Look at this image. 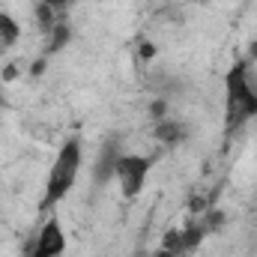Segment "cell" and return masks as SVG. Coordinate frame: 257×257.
I'll list each match as a JSON object with an SVG mask.
<instances>
[{
  "mask_svg": "<svg viewBox=\"0 0 257 257\" xmlns=\"http://www.w3.org/2000/svg\"><path fill=\"white\" fill-rule=\"evenodd\" d=\"M251 54H254V57H257V42H254V45H251Z\"/></svg>",
  "mask_w": 257,
  "mask_h": 257,
  "instance_id": "9c48e42d",
  "label": "cell"
},
{
  "mask_svg": "<svg viewBox=\"0 0 257 257\" xmlns=\"http://www.w3.org/2000/svg\"><path fill=\"white\" fill-rule=\"evenodd\" d=\"M156 138L165 141V144H177V141L183 138V126L174 123V120H162V123L156 126Z\"/></svg>",
  "mask_w": 257,
  "mask_h": 257,
  "instance_id": "8992f818",
  "label": "cell"
},
{
  "mask_svg": "<svg viewBox=\"0 0 257 257\" xmlns=\"http://www.w3.org/2000/svg\"><path fill=\"white\" fill-rule=\"evenodd\" d=\"M257 114V87L248 72V60H239L224 75V123L230 132Z\"/></svg>",
  "mask_w": 257,
  "mask_h": 257,
  "instance_id": "6da1fadb",
  "label": "cell"
},
{
  "mask_svg": "<svg viewBox=\"0 0 257 257\" xmlns=\"http://www.w3.org/2000/svg\"><path fill=\"white\" fill-rule=\"evenodd\" d=\"M66 248V233L60 227L57 218H48L36 236V245H33V257H63Z\"/></svg>",
  "mask_w": 257,
  "mask_h": 257,
  "instance_id": "277c9868",
  "label": "cell"
},
{
  "mask_svg": "<svg viewBox=\"0 0 257 257\" xmlns=\"http://www.w3.org/2000/svg\"><path fill=\"white\" fill-rule=\"evenodd\" d=\"M48 36H51L48 39V54H54V51H60L66 42H69V27L66 24H57L54 30H48Z\"/></svg>",
  "mask_w": 257,
  "mask_h": 257,
  "instance_id": "52a82bcc",
  "label": "cell"
},
{
  "mask_svg": "<svg viewBox=\"0 0 257 257\" xmlns=\"http://www.w3.org/2000/svg\"><path fill=\"white\" fill-rule=\"evenodd\" d=\"M78 171H81V141H66L48 171V183H45V197H42V209L54 206L57 200H63L66 194L72 192L75 180H78Z\"/></svg>",
  "mask_w": 257,
  "mask_h": 257,
  "instance_id": "7a4b0ae2",
  "label": "cell"
},
{
  "mask_svg": "<svg viewBox=\"0 0 257 257\" xmlns=\"http://www.w3.org/2000/svg\"><path fill=\"white\" fill-rule=\"evenodd\" d=\"M150 159L147 156H117L114 159V168H111V174H114V180L120 183V192L123 197H138V194L144 192V186H147V177H150Z\"/></svg>",
  "mask_w": 257,
  "mask_h": 257,
  "instance_id": "3957f363",
  "label": "cell"
},
{
  "mask_svg": "<svg viewBox=\"0 0 257 257\" xmlns=\"http://www.w3.org/2000/svg\"><path fill=\"white\" fill-rule=\"evenodd\" d=\"M42 3H45V6H48V9H54V12H57V15H60V12H63L66 6H72V0H42Z\"/></svg>",
  "mask_w": 257,
  "mask_h": 257,
  "instance_id": "ba28073f",
  "label": "cell"
},
{
  "mask_svg": "<svg viewBox=\"0 0 257 257\" xmlns=\"http://www.w3.org/2000/svg\"><path fill=\"white\" fill-rule=\"evenodd\" d=\"M18 36H21L18 21L12 15H6V12H0V54H6L9 48H15Z\"/></svg>",
  "mask_w": 257,
  "mask_h": 257,
  "instance_id": "5b68a950",
  "label": "cell"
}]
</instances>
